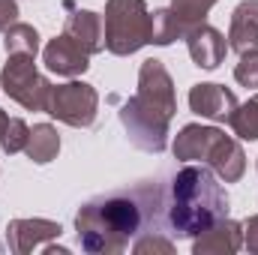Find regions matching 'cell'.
<instances>
[{"instance_id": "6da1fadb", "label": "cell", "mask_w": 258, "mask_h": 255, "mask_svg": "<svg viewBox=\"0 0 258 255\" xmlns=\"http://www.w3.org/2000/svg\"><path fill=\"white\" fill-rule=\"evenodd\" d=\"M156 189H132L117 195H99L78 207L75 234L81 249L90 255H120L129 243L156 222Z\"/></svg>"}, {"instance_id": "7a4b0ae2", "label": "cell", "mask_w": 258, "mask_h": 255, "mask_svg": "<svg viewBox=\"0 0 258 255\" xmlns=\"http://www.w3.org/2000/svg\"><path fill=\"white\" fill-rule=\"evenodd\" d=\"M228 216V192L204 162H186L174 177L165 201V222L171 234L195 237L216 219Z\"/></svg>"}, {"instance_id": "3957f363", "label": "cell", "mask_w": 258, "mask_h": 255, "mask_svg": "<svg viewBox=\"0 0 258 255\" xmlns=\"http://www.w3.org/2000/svg\"><path fill=\"white\" fill-rule=\"evenodd\" d=\"M105 48L117 57H129L150 45V12L144 0H105Z\"/></svg>"}, {"instance_id": "277c9868", "label": "cell", "mask_w": 258, "mask_h": 255, "mask_svg": "<svg viewBox=\"0 0 258 255\" xmlns=\"http://www.w3.org/2000/svg\"><path fill=\"white\" fill-rule=\"evenodd\" d=\"M0 87L21 108L45 111L51 81L36 69V57H30V54H9V60H6L3 72H0Z\"/></svg>"}, {"instance_id": "5b68a950", "label": "cell", "mask_w": 258, "mask_h": 255, "mask_svg": "<svg viewBox=\"0 0 258 255\" xmlns=\"http://www.w3.org/2000/svg\"><path fill=\"white\" fill-rule=\"evenodd\" d=\"M120 126L126 132L129 144L144 150V153H162L168 147V123L171 117L162 114L159 108L141 102L138 96H129L117 111Z\"/></svg>"}, {"instance_id": "8992f818", "label": "cell", "mask_w": 258, "mask_h": 255, "mask_svg": "<svg viewBox=\"0 0 258 255\" xmlns=\"http://www.w3.org/2000/svg\"><path fill=\"white\" fill-rule=\"evenodd\" d=\"M45 114L60 120L72 129H87L96 123L99 114V93L87 81H66V84H51Z\"/></svg>"}, {"instance_id": "52a82bcc", "label": "cell", "mask_w": 258, "mask_h": 255, "mask_svg": "<svg viewBox=\"0 0 258 255\" xmlns=\"http://www.w3.org/2000/svg\"><path fill=\"white\" fill-rule=\"evenodd\" d=\"M135 96H138L141 102L159 108V111L168 114V117L177 114L174 78H171V72L165 69V63L156 60V57H150V60L141 63V69H138V93H135Z\"/></svg>"}, {"instance_id": "ba28073f", "label": "cell", "mask_w": 258, "mask_h": 255, "mask_svg": "<svg viewBox=\"0 0 258 255\" xmlns=\"http://www.w3.org/2000/svg\"><path fill=\"white\" fill-rule=\"evenodd\" d=\"M60 234H63V228L54 219H42V216L12 219L9 228H6V246L15 255H27L33 249H39V246H45L48 240H57Z\"/></svg>"}, {"instance_id": "9c48e42d", "label": "cell", "mask_w": 258, "mask_h": 255, "mask_svg": "<svg viewBox=\"0 0 258 255\" xmlns=\"http://www.w3.org/2000/svg\"><path fill=\"white\" fill-rule=\"evenodd\" d=\"M204 165H210L219 180L237 183V180L246 174V153H243V147H240L237 138H231V135H225V132L219 129V132L213 135L207 153H204Z\"/></svg>"}, {"instance_id": "30bf717a", "label": "cell", "mask_w": 258, "mask_h": 255, "mask_svg": "<svg viewBox=\"0 0 258 255\" xmlns=\"http://www.w3.org/2000/svg\"><path fill=\"white\" fill-rule=\"evenodd\" d=\"M234 108H237V96L222 84L204 81L189 90V111L198 117H207L213 123H228Z\"/></svg>"}, {"instance_id": "8fae6325", "label": "cell", "mask_w": 258, "mask_h": 255, "mask_svg": "<svg viewBox=\"0 0 258 255\" xmlns=\"http://www.w3.org/2000/svg\"><path fill=\"white\" fill-rule=\"evenodd\" d=\"M42 63L48 72H54V75H60V78H78V75H84L87 69H90V54L72 39V36H54L48 45H45V51H42Z\"/></svg>"}, {"instance_id": "7c38bea8", "label": "cell", "mask_w": 258, "mask_h": 255, "mask_svg": "<svg viewBox=\"0 0 258 255\" xmlns=\"http://www.w3.org/2000/svg\"><path fill=\"white\" fill-rule=\"evenodd\" d=\"M183 39H186L189 57H192V63L198 66V69H216V66L225 60L228 42H225V36H222L216 27H210L207 21L192 24V27L183 33Z\"/></svg>"}, {"instance_id": "4fadbf2b", "label": "cell", "mask_w": 258, "mask_h": 255, "mask_svg": "<svg viewBox=\"0 0 258 255\" xmlns=\"http://www.w3.org/2000/svg\"><path fill=\"white\" fill-rule=\"evenodd\" d=\"M243 246V225L231 216L216 219L201 234H195L192 252L195 255H234Z\"/></svg>"}, {"instance_id": "5bb4252c", "label": "cell", "mask_w": 258, "mask_h": 255, "mask_svg": "<svg viewBox=\"0 0 258 255\" xmlns=\"http://www.w3.org/2000/svg\"><path fill=\"white\" fill-rule=\"evenodd\" d=\"M228 48L237 54L258 51V0H243L234 6L228 24Z\"/></svg>"}, {"instance_id": "9a60e30c", "label": "cell", "mask_w": 258, "mask_h": 255, "mask_svg": "<svg viewBox=\"0 0 258 255\" xmlns=\"http://www.w3.org/2000/svg\"><path fill=\"white\" fill-rule=\"evenodd\" d=\"M66 36H72L87 54H99L105 48V27H102V15L93 9H75L66 18L63 27Z\"/></svg>"}, {"instance_id": "2e32d148", "label": "cell", "mask_w": 258, "mask_h": 255, "mask_svg": "<svg viewBox=\"0 0 258 255\" xmlns=\"http://www.w3.org/2000/svg\"><path fill=\"white\" fill-rule=\"evenodd\" d=\"M216 132H219L216 126L186 123L174 135V144H171L174 159H180V162H204V153H207V147H210V141H213Z\"/></svg>"}, {"instance_id": "e0dca14e", "label": "cell", "mask_w": 258, "mask_h": 255, "mask_svg": "<svg viewBox=\"0 0 258 255\" xmlns=\"http://www.w3.org/2000/svg\"><path fill=\"white\" fill-rule=\"evenodd\" d=\"M24 153L30 162L36 165H48L51 159H57L60 153V135L51 123H36L27 135V144H24Z\"/></svg>"}, {"instance_id": "ac0fdd59", "label": "cell", "mask_w": 258, "mask_h": 255, "mask_svg": "<svg viewBox=\"0 0 258 255\" xmlns=\"http://www.w3.org/2000/svg\"><path fill=\"white\" fill-rule=\"evenodd\" d=\"M3 48H6V54H30V57H36L39 54V33H36V27L21 24V21L9 24L3 30Z\"/></svg>"}, {"instance_id": "d6986e66", "label": "cell", "mask_w": 258, "mask_h": 255, "mask_svg": "<svg viewBox=\"0 0 258 255\" xmlns=\"http://www.w3.org/2000/svg\"><path fill=\"white\" fill-rule=\"evenodd\" d=\"M183 36V27H180V21H177V15L171 12V6L168 9H153L150 12V42L153 45H171L174 39H180Z\"/></svg>"}, {"instance_id": "ffe728a7", "label": "cell", "mask_w": 258, "mask_h": 255, "mask_svg": "<svg viewBox=\"0 0 258 255\" xmlns=\"http://www.w3.org/2000/svg\"><path fill=\"white\" fill-rule=\"evenodd\" d=\"M228 126H231V132H234L240 141H258V93L249 96L243 105L234 108Z\"/></svg>"}, {"instance_id": "44dd1931", "label": "cell", "mask_w": 258, "mask_h": 255, "mask_svg": "<svg viewBox=\"0 0 258 255\" xmlns=\"http://www.w3.org/2000/svg\"><path fill=\"white\" fill-rule=\"evenodd\" d=\"M219 0H171V12L177 15L183 33L192 27V24H201L207 18V12L216 6Z\"/></svg>"}, {"instance_id": "7402d4cb", "label": "cell", "mask_w": 258, "mask_h": 255, "mask_svg": "<svg viewBox=\"0 0 258 255\" xmlns=\"http://www.w3.org/2000/svg\"><path fill=\"white\" fill-rule=\"evenodd\" d=\"M27 135H30V126L21 120V117H9V123L3 129V138H0V147L3 153H21L24 144H27Z\"/></svg>"}, {"instance_id": "603a6c76", "label": "cell", "mask_w": 258, "mask_h": 255, "mask_svg": "<svg viewBox=\"0 0 258 255\" xmlns=\"http://www.w3.org/2000/svg\"><path fill=\"white\" fill-rule=\"evenodd\" d=\"M234 81H237L240 87L258 90V51L240 54V63L234 66Z\"/></svg>"}, {"instance_id": "cb8c5ba5", "label": "cell", "mask_w": 258, "mask_h": 255, "mask_svg": "<svg viewBox=\"0 0 258 255\" xmlns=\"http://www.w3.org/2000/svg\"><path fill=\"white\" fill-rule=\"evenodd\" d=\"M132 252H165L171 255L174 252V243L171 240H165V237H156V234H144V237H138L135 243H132Z\"/></svg>"}, {"instance_id": "d4e9b609", "label": "cell", "mask_w": 258, "mask_h": 255, "mask_svg": "<svg viewBox=\"0 0 258 255\" xmlns=\"http://www.w3.org/2000/svg\"><path fill=\"white\" fill-rule=\"evenodd\" d=\"M243 246L252 255H258V213L243 222Z\"/></svg>"}, {"instance_id": "484cf974", "label": "cell", "mask_w": 258, "mask_h": 255, "mask_svg": "<svg viewBox=\"0 0 258 255\" xmlns=\"http://www.w3.org/2000/svg\"><path fill=\"white\" fill-rule=\"evenodd\" d=\"M18 21V3L15 0H0V33Z\"/></svg>"}, {"instance_id": "4316f807", "label": "cell", "mask_w": 258, "mask_h": 255, "mask_svg": "<svg viewBox=\"0 0 258 255\" xmlns=\"http://www.w3.org/2000/svg\"><path fill=\"white\" fill-rule=\"evenodd\" d=\"M45 255H69V246H54V243H45Z\"/></svg>"}, {"instance_id": "83f0119b", "label": "cell", "mask_w": 258, "mask_h": 255, "mask_svg": "<svg viewBox=\"0 0 258 255\" xmlns=\"http://www.w3.org/2000/svg\"><path fill=\"white\" fill-rule=\"evenodd\" d=\"M6 123H9V114L0 108V138H3V129H6Z\"/></svg>"}]
</instances>
